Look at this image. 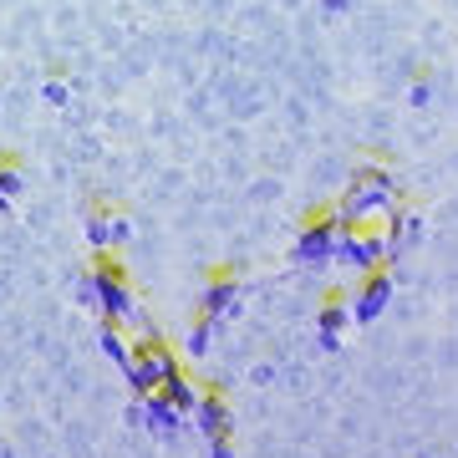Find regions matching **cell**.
Returning a JSON list of instances; mask_svg holds the SVG:
<instances>
[{
  "label": "cell",
  "mask_w": 458,
  "mask_h": 458,
  "mask_svg": "<svg viewBox=\"0 0 458 458\" xmlns=\"http://www.w3.org/2000/svg\"><path fill=\"white\" fill-rule=\"evenodd\" d=\"M393 209H397L393 174L387 168H357V179L346 183V199H342V209H336V219L346 229H361L367 219H387Z\"/></svg>",
  "instance_id": "6da1fadb"
},
{
  "label": "cell",
  "mask_w": 458,
  "mask_h": 458,
  "mask_svg": "<svg viewBox=\"0 0 458 458\" xmlns=\"http://www.w3.org/2000/svg\"><path fill=\"white\" fill-rule=\"evenodd\" d=\"M82 301H92V306H102V316L113 321V327H123V321H132V291H128V270L117 260H107V255H98L92 260V270L82 276Z\"/></svg>",
  "instance_id": "7a4b0ae2"
},
{
  "label": "cell",
  "mask_w": 458,
  "mask_h": 458,
  "mask_svg": "<svg viewBox=\"0 0 458 458\" xmlns=\"http://www.w3.org/2000/svg\"><path fill=\"white\" fill-rule=\"evenodd\" d=\"M331 260L352 265L357 276H372V270H387V260H393V240H387V229H346L342 240H336V255Z\"/></svg>",
  "instance_id": "3957f363"
},
{
  "label": "cell",
  "mask_w": 458,
  "mask_h": 458,
  "mask_svg": "<svg viewBox=\"0 0 458 458\" xmlns=\"http://www.w3.org/2000/svg\"><path fill=\"white\" fill-rule=\"evenodd\" d=\"M346 234V225L336 219V214H321V219H311V225L301 229V240H295V260L301 265H327L331 255H336V240Z\"/></svg>",
  "instance_id": "277c9868"
},
{
  "label": "cell",
  "mask_w": 458,
  "mask_h": 458,
  "mask_svg": "<svg viewBox=\"0 0 458 458\" xmlns=\"http://www.w3.org/2000/svg\"><path fill=\"white\" fill-rule=\"evenodd\" d=\"M393 295H397V280L387 276V270H372V276H361V285H357V295H352V321H361V327H372L377 316L393 306Z\"/></svg>",
  "instance_id": "5b68a950"
},
{
  "label": "cell",
  "mask_w": 458,
  "mask_h": 458,
  "mask_svg": "<svg viewBox=\"0 0 458 458\" xmlns=\"http://www.w3.org/2000/svg\"><path fill=\"white\" fill-rule=\"evenodd\" d=\"M189 423L174 403H168L164 393H148V397H138V428H148V433H158V438H174L179 428Z\"/></svg>",
  "instance_id": "8992f818"
},
{
  "label": "cell",
  "mask_w": 458,
  "mask_h": 458,
  "mask_svg": "<svg viewBox=\"0 0 458 458\" xmlns=\"http://www.w3.org/2000/svg\"><path fill=\"white\" fill-rule=\"evenodd\" d=\"M194 428L204 433V438H229V428H234V412H229V403L225 397H214V393H204L199 397V408H194Z\"/></svg>",
  "instance_id": "52a82bcc"
},
{
  "label": "cell",
  "mask_w": 458,
  "mask_h": 458,
  "mask_svg": "<svg viewBox=\"0 0 458 458\" xmlns=\"http://www.w3.org/2000/svg\"><path fill=\"white\" fill-rule=\"evenodd\" d=\"M204 316H209L214 327H225L240 316V285L234 280H214L209 291H204Z\"/></svg>",
  "instance_id": "ba28073f"
},
{
  "label": "cell",
  "mask_w": 458,
  "mask_h": 458,
  "mask_svg": "<svg viewBox=\"0 0 458 458\" xmlns=\"http://www.w3.org/2000/svg\"><path fill=\"white\" fill-rule=\"evenodd\" d=\"M346 321H352L346 301H327L321 316H316V346H321V352H336V346H342V327H346Z\"/></svg>",
  "instance_id": "9c48e42d"
},
{
  "label": "cell",
  "mask_w": 458,
  "mask_h": 458,
  "mask_svg": "<svg viewBox=\"0 0 458 458\" xmlns=\"http://www.w3.org/2000/svg\"><path fill=\"white\" fill-rule=\"evenodd\" d=\"M158 393H164L168 397V403H174V408H179L183 412V418H194V408H199V397H204V393H199V387H194V382H189V377H168V382H164V387H158Z\"/></svg>",
  "instance_id": "30bf717a"
},
{
  "label": "cell",
  "mask_w": 458,
  "mask_h": 458,
  "mask_svg": "<svg viewBox=\"0 0 458 458\" xmlns=\"http://www.w3.org/2000/svg\"><path fill=\"white\" fill-rule=\"evenodd\" d=\"M214 331H219V327H214V321H209V316H199V321H194V331H189V342H183V357H209V346H214Z\"/></svg>",
  "instance_id": "8fae6325"
},
{
  "label": "cell",
  "mask_w": 458,
  "mask_h": 458,
  "mask_svg": "<svg viewBox=\"0 0 458 458\" xmlns=\"http://www.w3.org/2000/svg\"><path fill=\"white\" fill-rule=\"evenodd\" d=\"M102 352H107V357L117 361V367H128V361H132V342H128V336H123V331L113 327V321L102 327Z\"/></svg>",
  "instance_id": "7c38bea8"
},
{
  "label": "cell",
  "mask_w": 458,
  "mask_h": 458,
  "mask_svg": "<svg viewBox=\"0 0 458 458\" xmlns=\"http://www.w3.org/2000/svg\"><path fill=\"white\" fill-rule=\"evenodd\" d=\"M87 245H92V255H107V250H113V234H107V214H92V219H87Z\"/></svg>",
  "instance_id": "4fadbf2b"
},
{
  "label": "cell",
  "mask_w": 458,
  "mask_h": 458,
  "mask_svg": "<svg viewBox=\"0 0 458 458\" xmlns=\"http://www.w3.org/2000/svg\"><path fill=\"white\" fill-rule=\"evenodd\" d=\"M26 189V179H21V168H11V164H0V194L16 204V194Z\"/></svg>",
  "instance_id": "5bb4252c"
},
{
  "label": "cell",
  "mask_w": 458,
  "mask_h": 458,
  "mask_svg": "<svg viewBox=\"0 0 458 458\" xmlns=\"http://www.w3.org/2000/svg\"><path fill=\"white\" fill-rule=\"evenodd\" d=\"M107 234H113V250H117V245H128L132 240V225L123 219V214H107Z\"/></svg>",
  "instance_id": "9a60e30c"
},
{
  "label": "cell",
  "mask_w": 458,
  "mask_h": 458,
  "mask_svg": "<svg viewBox=\"0 0 458 458\" xmlns=\"http://www.w3.org/2000/svg\"><path fill=\"white\" fill-rule=\"evenodd\" d=\"M41 98H47L51 107H66V102H72V92H66V82H47V87H41Z\"/></svg>",
  "instance_id": "2e32d148"
},
{
  "label": "cell",
  "mask_w": 458,
  "mask_h": 458,
  "mask_svg": "<svg viewBox=\"0 0 458 458\" xmlns=\"http://www.w3.org/2000/svg\"><path fill=\"white\" fill-rule=\"evenodd\" d=\"M428 98H433V92H428V82L412 87V107H428Z\"/></svg>",
  "instance_id": "e0dca14e"
},
{
  "label": "cell",
  "mask_w": 458,
  "mask_h": 458,
  "mask_svg": "<svg viewBox=\"0 0 458 458\" xmlns=\"http://www.w3.org/2000/svg\"><path fill=\"white\" fill-rule=\"evenodd\" d=\"M209 448H214V458H234V448H229V438H214Z\"/></svg>",
  "instance_id": "ac0fdd59"
},
{
  "label": "cell",
  "mask_w": 458,
  "mask_h": 458,
  "mask_svg": "<svg viewBox=\"0 0 458 458\" xmlns=\"http://www.w3.org/2000/svg\"><path fill=\"white\" fill-rule=\"evenodd\" d=\"M321 5H327L331 16H342V11H346V0H321Z\"/></svg>",
  "instance_id": "d6986e66"
}]
</instances>
